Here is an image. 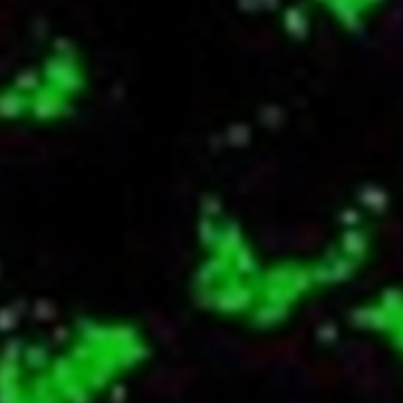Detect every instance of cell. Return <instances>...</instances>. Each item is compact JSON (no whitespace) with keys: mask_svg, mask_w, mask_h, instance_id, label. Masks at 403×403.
Instances as JSON below:
<instances>
[{"mask_svg":"<svg viewBox=\"0 0 403 403\" xmlns=\"http://www.w3.org/2000/svg\"><path fill=\"white\" fill-rule=\"evenodd\" d=\"M159 344L137 316L57 300L0 305V403H111Z\"/></svg>","mask_w":403,"mask_h":403,"instance_id":"cell-2","label":"cell"},{"mask_svg":"<svg viewBox=\"0 0 403 403\" xmlns=\"http://www.w3.org/2000/svg\"><path fill=\"white\" fill-rule=\"evenodd\" d=\"M354 328L403 368V286L382 288L363 302L354 314Z\"/></svg>","mask_w":403,"mask_h":403,"instance_id":"cell-5","label":"cell"},{"mask_svg":"<svg viewBox=\"0 0 403 403\" xmlns=\"http://www.w3.org/2000/svg\"><path fill=\"white\" fill-rule=\"evenodd\" d=\"M90 85L83 47L38 0H0V132L68 121Z\"/></svg>","mask_w":403,"mask_h":403,"instance_id":"cell-3","label":"cell"},{"mask_svg":"<svg viewBox=\"0 0 403 403\" xmlns=\"http://www.w3.org/2000/svg\"><path fill=\"white\" fill-rule=\"evenodd\" d=\"M245 17L288 41L356 36L375 24L389 0H236Z\"/></svg>","mask_w":403,"mask_h":403,"instance_id":"cell-4","label":"cell"},{"mask_svg":"<svg viewBox=\"0 0 403 403\" xmlns=\"http://www.w3.org/2000/svg\"><path fill=\"white\" fill-rule=\"evenodd\" d=\"M224 140L193 207L186 300L222 328L276 335L373 267L392 203L380 179L276 106Z\"/></svg>","mask_w":403,"mask_h":403,"instance_id":"cell-1","label":"cell"}]
</instances>
